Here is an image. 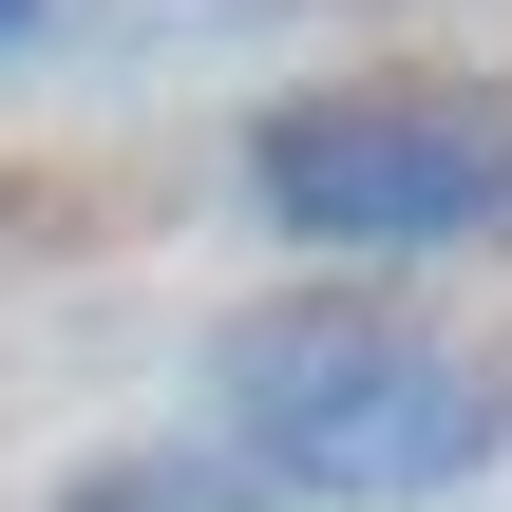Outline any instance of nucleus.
I'll return each mask as SVG.
<instances>
[{"mask_svg":"<svg viewBox=\"0 0 512 512\" xmlns=\"http://www.w3.org/2000/svg\"><path fill=\"white\" fill-rule=\"evenodd\" d=\"M209 456L266 512H456L512 475V342L437 323L418 285H323L285 266L266 304L209 323Z\"/></svg>","mask_w":512,"mask_h":512,"instance_id":"1","label":"nucleus"},{"mask_svg":"<svg viewBox=\"0 0 512 512\" xmlns=\"http://www.w3.org/2000/svg\"><path fill=\"white\" fill-rule=\"evenodd\" d=\"M247 228L323 285H418V266H494L512 247V57H361V76H285L247 133Z\"/></svg>","mask_w":512,"mask_h":512,"instance_id":"2","label":"nucleus"},{"mask_svg":"<svg viewBox=\"0 0 512 512\" xmlns=\"http://www.w3.org/2000/svg\"><path fill=\"white\" fill-rule=\"evenodd\" d=\"M38 512H266V494H247L209 437H114V456H76Z\"/></svg>","mask_w":512,"mask_h":512,"instance_id":"3","label":"nucleus"},{"mask_svg":"<svg viewBox=\"0 0 512 512\" xmlns=\"http://www.w3.org/2000/svg\"><path fill=\"white\" fill-rule=\"evenodd\" d=\"M57 19H76V0H0V57H38V38H57Z\"/></svg>","mask_w":512,"mask_h":512,"instance_id":"4","label":"nucleus"}]
</instances>
